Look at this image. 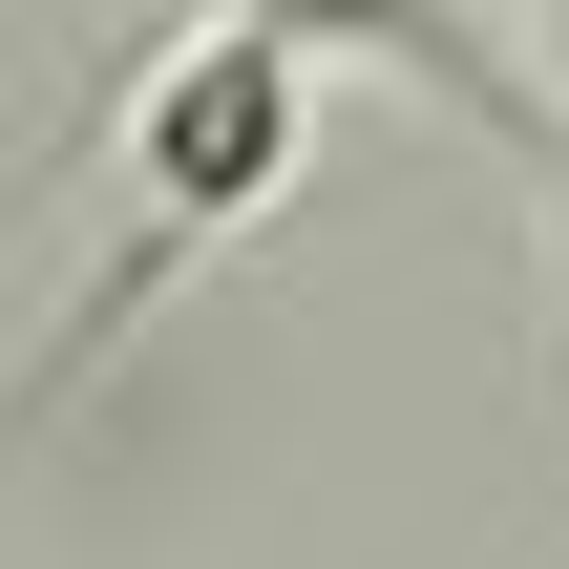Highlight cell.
<instances>
[{
  "mask_svg": "<svg viewBox=\"0 0 569 569\" xmlns=\"http://www.w3.org/2000/svg\"><path fill=\"white\" fill-rule=\"evenodd\" d=\"M549 296H569V190H549Z\"/></svg>",
  "mask_w": 569,
  "mask_h": 569,
  "instance_id": "3957f363",
  "label": "cell"
},
{
  "mask_svg": "<svg viewBox=\"0 0 569 569\" xmlns=\"http://www.w3.org/2000/svg\"><path fill=\"white\" fill-rule=\"evenodd\" d=\"M549 21H569V0H549Z\"/></svg>",
  "mask_w": 569,
  "mask_h": 569,
  "instance_id": "277c9868",
  "label": "cell"
},
{
  "mask_svg": "<svg viewBox=\"0 0 569 569\" xmlns=\"http://www.w3.org/2000/svg\"><path fill=\"white\" fill-rule=\"evenodd\" d=\"M232 21H274L296 63H422V84H465L486 127H528V106H507V84L465 63V21H443V0H232Z\"/></svg>",
  "mask_w": 569,
  "mask_h": 569,
  "instance_id": "7a4b0ae2",
  "label": "cell"
},
{
  "mask_svg": "<svg viewBox=\"0 0 569 569\" xmlns=\"http://www.w3.org/2000/svg\"><path fill=\"white\" fill-rule=\"evenodd\" d=\"M296 148H317V63L274 42V21H190L148 84H127V211H148V253H211V232H253L274 190H296Z\"/></svg>",
  "mask_w": 569,
  "mask_h": 569,
  "instance_id": "6da1fadb",
  "label": "cell"
}]
</instances>
